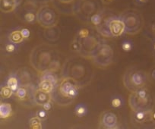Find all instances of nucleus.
I'll use <instances>...</instances> for the list:
<instances>
[{
	"instance_id": "nucleus-1",
	"label": "nucleus",
	"mask_w": 155,
	"mask_h": 129,
	"mask_svg": "<svg viewBox=\"0 0 155 129\" xmlns=\"http://www.w3.org/2000/svg\"><path fill=\"white\" fill-rule=\"evenodd\" d=\"M62 56L60 52L53 46L41 44L31 50L29 62L31 67L39 74L56 72L62 64Z\"/></svg>"
},
{
	"instance_id": "nucleus-2",
	"label": "nucleus",
	"mask_w": 155,
	"mask_h": 129,
	"mask_svg": "<svg viewBox=\"0 0 155 129\" xmlns=\"http://www.w3.org/2000/svg\"><path fill=\"white\" fill-rule=\"evenodd\" d=\"M94 64L91 60L78 54L65 60L62 66V76L72 78L79 87H84L91 84L94 76Z\"/></svg>"
},
{
	"instance_id": "nucleus-3",
	"label": "nucleus",
	"mask_w": 155,
	"mask_h": 129,
	"mask_svg": "<svg viewBox=\"0 0 155 129\" xmlns=\"http://www.w3.org/2000/svg\"><path fill=\"white\" fill-rule=\"evenodd\" d=\"M80 88L79 85L72 78L62 77L57 81L50 93L52 100L59 106H69L78 97Z\"/></svg>"
},
{
	"instance_id": "nucleus-4",
	"label": "nucleus",
	"mask_w": 155,
	"mask_h": 129,
	"mask_svg": "<svg viewBox=\"0 0 155 129\" xmlns=\"http://www.w3.org/2000/svg\"><path fill=\"white\" fill-rule=\"evenodd\" d=\"M128 103L132 112L153 111L155 106V96L148 89L144 87L130 93Z\"/></svg>"
},
{
	"instance_id": "nucleus-5",
	"label": "nucleus",
	"mask_w": 155,
	"mask_h": 129,
	"mask_svg": "<svg viewBox=\"0 0 155 129\" xmlns=\"http://www.w3.org/2000/svg\"><path fill=\"white\" fill-rule=\"evenodd\" d=\"M147 81L148 76L146 72L136 68L128 69L125 72L123 78L125 88L130 93L145 87Z\"/></svg>"
},
{
	"instance_id": "nucleus-6",
	"label": "nucleus",
	"mask_w": 155,
	"mask_h": 129,
	"mask_svg": "<svg viewBox=\"0 0 155 129\" xmlns=\"http://www.w3.org/2000/svg\"><path fill=\"white\" fill-rule=\"evenodd\" d=\"M37 20L39 25L44 29L57 25L59 20V13L56 7L49 3L41 5L37 11Z\"/></svg>"
},
{
	"instance_id": "nucleus-7",
	"label": "nucleus",
	"mask_w": 155,
	"mask_h": 129,
	"mask_svg": "<svg viewBox=\"0 0 155 129\" xmlns=\"http://www.w3.org/2000/svg\"><path fill=\"white\" fill-rule=\"evenodd\" d=\"M120 18L124 22L125 33L128 35L138 34L144 26V18L141 13L136 10H126L121 14Z\"/></svg>"
},
{
	"instance_id": "nucleus-8",
	"label": "nucleus",
	"mask_w": 155,
	"mask_h": 129,
	"mask_svg": "<svg viewBox=\"0 0 155 129\" xmlns=\"http://www.w3.org/2000/svg\"><path fill=\"white\" fill-rule=\"evenodd\" d=\"M101 11V6L96 0H77L72 7V12L83 21H90L93 15Z\"/></svg>"
},
{
	"instance_id": "nucleus-9",
	"label": "nucleus",
	"mask_w": 155,
	"mask_h": 129,
	"mask_svg": "<svg viewBox=\"0 0 155 129\" xmlns=\"http://www.w3.org/2000/svg\"><path fill=\"white\" fill-rule=\"evenodd\" d=\"M75 39L79 42L81 46V50L78 54L89 59H91L92 56L95 54L102 44L99 34L95 33L92 31L85 37H75Z\"/></svg>"
},
{
	"instance_id": "nucleus-10",
	"label": "nucleus",
	"mask_w": 155,
	"mask_h": 129,
	"mask_svg": "<svg viewBox=\"0 0 155 129\" xmlns=\"http://www.w3.org/2000/svg\"><path fill=\"white\" fill-rule=\"evenodd\" d=\"M114 52L110 45L102 44L97 51L91 57L94 66L99 69H106L113 63Z\"/></svg>"
},
{
	"instance_id": "nucleus-11",
	"label": "nucleus",
	"mask_w": 155,
	"mask_h": 129,
	"mask_svg": "<svg viewBox=\"0 0 155 129\" xmlns=\"http://www.w3.org/2000/svg\"><path fill=\"white\" fill-rule=\"evenodd\" d=\"M101 125L104 128L112 129L117 125V117L114 112L111 111H106L103 112L101 116Z\"/></svg>"
},
{
	"instance_id": "nucleus-12",
	"label": "nucleus",
	"mask_w": 155,
	"mask_h": 129,
	"mask_svg": "<svg viewBox=\"0 0 155 129\" xmlns=\"http://www.w3.org/2000/svg\"><path fill=\"white\" fill-rule=\"evenodd\" d=\"M108 24L113 37H120L125 32L126 27L121 18H112L108 21Z\"/></svg>"
},
{
	"instance_id": "nucleus-13",
	"label": "nucleus",
	"mask_w": 155,
	"mask_h": 129,
	"mask_svg": "<svg viewBox=\"0 0 155 129\" xmlns=\"http://www.w3.org/2000/svg\"><path fill=\"white\" fill-rule=\"evenodd\" d=\"M132 120L136 124H144L153 121V111H138L132 112Z\"/></svg>"
},
{
	"instance_id": "nucleus-14",
	"label": "nucleus",
	"mask_w": 155,
	"mask_h": 129,
	"mask_svg": "<svg viewBox=\"0 0 155 129\" xmlns=\"http://www.w3.org/2000/svg\"><path fill=\"white\" fill-rule=\"evenodd\" d=\"M19 83L21 86H27L31 83L33 80V75L31 71L27 69H21L16 73Z\"/></svg>"
},
{
	"instance_id": "nucleus-15",
	"label": "nucleus",
	"mask_w": 155,
	"mask_h": 129,
	"mask_svg": "<svg viewBox=\"0 0 155 129\" xmlns=\"http://www.w3.org/2000/svg\"><path fill=\"white\" fill-rule=\"evenodd\" d=\"M34 99L36 104L38 106H43L44 103L50 102L52 100L51 93H47L38 89L34 92Z\"/></svg>"
},
{
	"instance_id": "nucleus-16",
	"label": "nucleus",
	"mask_w": 155,
	"mask_h": 129,
	"mask_svg": "<svg viewBox=\"0 0 155 129\" xmlns=\"http://www.w3.org/2000/svg\"><path fill=\"white\" fill-rule=\"evenodd\" d=\"M22 0H1V11L3 13L12 12Z\"/></svg>"
},
{
	"instance_id": "nucleus-17",
	"label": "nucleus",
	"mask_w": 155,
	"mask_h": 129,
	"mask_svg": "<svg viewBox=\"0 0 155 129\" xmlns=\"http://www.w3.org/2000/svg\"><path fill=\"white\" fill-rule=\"evenodd\" d=\"M44 34L47 40L50 42H56L59 39V37H60V30L59 28L56 27V26L47 28L44 31Z\"/></svg>"
},
{
	"instance_id": "nucleus-18",
	"label": "nucleus",
	"mask_w": 155,
	"mask_h": 129,
	"mask_svg": "<svg viewBox=\"0 0 155 129\" xmlns=\"http://www.w3.org/2000/svg\"><path fill=\"white\" fill-rule=\"evenodd\" d=\"M96 30L97 31V33L102 37H113V35H112L110 27H109V24L107 20L103 21V22L99 26L96 27Z\"/></svg>"
},
{
	"instance_id": "nucleus-19",
	"label": "nucleus",
	"mask_w": 155,
	"mask_h": 129,
	"mask_svg": "<svg viewBox=\"0 0 155 129\" xmlns=\"http://www.w3.org/2000/svg\"><path fill=\"white\" fill-rule=\"evenodd\" d=\"M12 115V109L11 104L1 103L0 105V117L2 119H7Z\"/></svg>"
},
{
	"instance_id": "nucleus-20",
	"label": "nucleus",
	"mask_w": 155,
	"mask_h": 129,
	"mask_svg": "<svg viewBox=\"0 0 155 129\" xmlns=\"http://www.w3.org/2000/svg\"><path fill=\"white\" fill-rule=\"evenodd\" d=\"M55 84L47 78H41V81L39 84V89L47 93H51L54 88Z\"/></svg>"
},
{
	"instance_id": "nucleus-21",
	"label": "nucleus",
	"mask_w": 155,
	"mask_h": 129,
	"mask_svg": "<svg viewBox=\"0 0 155 129\" xmlns=\"http://www.w3.org/2000/svg\"><path fill=\"white\" fill-rule=\"evenodd\" d=\"M24 40H25V38H24L21 31H12L9 35V40L12 44H21V42H23Z\"/></svg>"
},
{
	"instance_id": "nucleus-22",
	"label": "nucleus",
	"mask_w": 155,
	"mask_h": 129,
	"mask_svg": "<svg viewBox=\"0 0 155 129\" xmlns=\"http://www.w3.org/2000/svg\"><path fill=\"white\" fill-rule=\"evenodd\" d=\"M18 83H19V81L18 79L17 76L16 77L12 76L8 78V81H7V85L12 89V90L14 93H16L17 90H18L19 87H19Z\"/></svg>"
},
{
	"instance_id": "nucleus-23",
	"label": "nucleus",
	"mask_w": 155,
	"mask_h": 129,
	"mask_svg": "<svg viewBox=\"0 0 155 129\" xmlns=\"http://www.w3.org/2000/svg\"><path fill=\"white\" fill-rule=\"evenodd\" d=\"M16 96L19 100H25L28 96V91L26 86H21L16 92Z\"/></svg>"
},
{
	"instance_id": "nucleus-24",
	"label": "nucleus",
	"mask_w": 155,
	"mask_h": 129,
	"mask_svg": "<svg viewBox=\"0 0 155 129\" xmlns=\"http://www.w3.org/2000/svg\"><path fill=\"white\" fill-rule=\"evenodd\" d=\"M104 21V18H103V15L101 14V12H97V13H95L94 15L91 17L90 18V23L91 24H93L94 26L96 27L99 26L101 23L103 22Z\"/></svg>"
},
{
	"instance_id": "nucleus-25",
	"label": "nucleus",
	"mask_w": 155,
	"mask_h": 129,
	"mask_svg": "<svg viewBox=\"0 0 155 129\" xmlns=\"http://www.w3.org/2000/svg\"><path fill=\"white\" fill-rule=\"evenodd\" d=\"M41 121L42 120L41 118H39L37 116L31 118L29 121L30 127L34 129L42 128V123H41Z\"/></svg>"
},
{
	"instance_id": "nucleus-26",
	"label": "nucleus",
	"mask_w": 155,
	"mask_h": 129,
	"mask_svg": "<svg viewBox=\"0 0 155 129\" xmlns=\"http://www.w3.org/2000/svg\"><path fill=\"white\" fill-rule=\"evenodd\" d=\"M14 92L12 90V89L7 86H4L1 88V97L2 99H8L12 96Z\"/></svg>"
},
{
	"instance_id": "nucleus-27",
	"label": "nucleus",
	"mask_w": 155,
	"mask_h": 129,
	"mask_svg": "<svg viewBox=\"0 0 155 129\" xmlns=\"http://www.w3.org/2000/svg\"><path fill=\"white\" fill-rule=\"evenodd\" d=\"M75 114L78 117H83L87 114V108L82 104L78 105L75 108Z\"/></svg>"
},
{
	"instance_id": "nucleus-28",
	"label": "nucleus",
	"mask_w": 155,
	"mask_h": 129,
	"mask_svg": "<svg viewBox=\"0 0 155 129\" xmlns=\"http://www.w3.org/2000/svg\"><path fill=\"white\" fill-rule=\"evenodd\" d=\"M24 19L27 22H29V23H33L35 20H37V13L34 14V11H31V10H28V12L24 15Z\"/></svg>"
},
{
	"instance_id": "nucleus-29",
	"label": "nucleus",
	"mask_w": 155,
	"mask_h": 129,
	"mask_svg": "<svg viewBox=\"0 0 155 129\" xmlns=\"http://www.w3.org/2000/svg\"><path fill=\"white\" fill-rule=\"evenodd\" d=\"M70 48H71V50L74 53H79L80 50H81V46H80L79 42L76 39H74V40L71 42V46H70Z\"/></svg>"
},
{
	"instance_id": "nucleus-30",
	"label": "nucleus",
	"mask_w": 155,
	"mask_h": 129,
	"mask_svg": "<svg viewBox=\"0 0 155 129\" xmlns=\"http://www.w3.org/2000/svg\"><path fill=\"white\" fill-rule=\"evenodd\" d=\"M47 112H48V111L44 109V108L39 109L37 112V116L39 118H41L42 121H44V120H46L48 118V113H47Z\"/></svg>"
},
{
	"instance_id": "nucleus-31",
	"label": "nucleus",
	"mask_w": 155,
	"mask_h": 129,
	"mask_svg": "<svg viewBox=\"0 0 155 129\" xmlns=\"http://www.w3.org/2000/svg\"><path fill=\"white\" fill-rule=\"evenodd\" d=\"M122 48L124 51L129 52L132 49V43L129 42V41H124L122 44Z\"/></svg>"
},
{
	"instance_id": "nucleus-32",
	"label": "nucleus",
	"mask_w": 155,
	"mask_h": 129,
	"mask_svg": "<svg viewBox=\"0 0 155 129\" xmlns=\"http://www.w3.org/2000/svg\"><path fill=\"white\" fill-rule=\"evenodd\" d=\"M121 105V100L120 98H114L112 100V106L115 108H117Z\"/></svg>"
},
{
	"instance_id": "nucleus-33",
	"label": "nucleus",
	"mask_w": 155,
	"mask_h": 129,
	"mask_svg": "<svg viewBox=\"0 0 155 129\" xmlns=\"http://www.w3.org/2000/svg\"><path fill=\"white\" fill-rule=\"evenodd\" d=\"M21 34L25 39H28L29 37L30 34H31L29 30L27 29V28H23V29L21 30Z\"/></svg>"
},
{
	"instance_id": "nucleus-34",
	"label": "nucleus",
	"mask_w": 155,
	"mask_h": 129,
	"mask_svg": "<svg viewBox=\"0 0 155 129\" xmlns=\"http://www.w3.org/2000/svg\"><path fill=\"white\" fill-rule=\"evenodd\" d=\"M14 44H8V45L5 47V50H6V51L8 52V53H13V52L15 50V46Z\"/></svg>"
},
{
	"instance_id": "nucleus-35",
	"label": "nucleus",
	"mask_w": 155,
	"mask_h": 129,
	"mask_svg": "<svg viewBox=\"0 0 155 129\" xmlns=\"http://www.w3.org/2000/svg\"><path fill=\"white\" fill-rule=\"evenodd\" d=\"M42 107L44 108V109H46L47 111H50V109H52V103L50 102H47V103H44L42 106Z\"/></svg>"
},
{
	"instance_id": "nucleus-36",
	"label": "nucleus",
	"mask_w": 155,
	"mask_h": 129,
	"mask_svg": "<svg viewBox=\"0 0 155 129\" xmlns=\"http://www.w3.org/2000/svg\"><path fill=\"white\" fill-rule=\"evenodd\" d=\"M58 2H60L62 4H66V5H68V4H71L73 2H74V0H57Z\"/></svg>"
},
{
	"instance_id": "nucleus-37",
	"label": "nucleus",
	"mask_w": 155,
	"mask_h": 129,
	"mask_svg": "<svg viewBox=\"0 0 155 129\" xmlns=\"http://www.w3.org/2000/svg\"><path fill=\"white\" fill-rule=\"evenodd\" d=\"M33 1L35 2H37V3L46 4V3H49L51 0H33Z\"/></svg>"
},
{
	"instance_id": "nucleus-38",
	"label": "nucleus",
	"mask_w": 155,
	"mask_h": 129,
	"mask_svg": "<svg viewBox=\"0 0 155 129\" xmlns=\"http://www.w3.org/2000/svg\"><path fill=\"white\" fill-rule=\"evenodd\" d=\"M152 48H153V56L155 62V39L153 40V44H152Z\"/></svg>"
},
{
	"instance_id": "nucleus-39",
	"label": "nucleus",
	"mask_w": 155,
	"mask_h": 129,
	"mask_svg": "<svg viewBox=\"0 0 155 129\" xmlns=\"http://www.w3.org/2000/svg\"><path fill=\"white\" fill-rule=\"evenodd\" d=\"M138 3H146L148 0H135Z\"/></svg>"
},
{
	"instance_id": "nucleus-40",
	"label": "nucleus",
	"mask_w": 155,
	"mask_h": 129,
	"mask_svg": "<svg viewBox=\"0 0 155 129\" xmlns=\"http://www.w3.org/2000/svg\"><path fill=\"white\" fill-rule=\"evenodd\" d=\"M151 78H152V79L154 80L155 81V68L153 69V70H152V72H151Z\"/></svg>"
},
{
	"instance_id": "nucleus-41",
	"label": "nucleus",
	"mask_w": 155,
	"mask_h": 129,
	"mask_svg": "<svg viewBox=\"0 0 155 129\" xmlns=\"http://www.w3.org/2000/svg\"><path fill=\"white\" fill-rule=\"evenodd\" d=\"M101 1H102L103 3L108 4V3H110V2H111L113 0H101Z\"/></svg>"
},
{
	"instance_id": "nucleus-42",
	"label": "nucleus",
	"mask_w": 155,
	"mask_h": 129,
	"mask_svg": "<svg viewBox=\"0 0 155 129\" xmlns=\"http://www.w3.org/2000/svg\"><path fill=\"white\" fill-rule=\"evenodd\" d=\"M152 31H153V34H155V23L153 24V27H152Z\"/></svg>"
},
{
	"instance_id": "nucleus-43",
	"label": "nucleus",
	"mask_w": 155,
	"mask_h": 129,
	"mask_svg": "<svg viewBox=\"0 0 155 129\" xmlns=\"http://www.w3.org/2000/svg\"><path fill=\"white\" fill-rule=\"evenodd\" d=\"M153 121L155 122V112H153Z\"/></svg>"
}]
</instances>
